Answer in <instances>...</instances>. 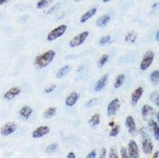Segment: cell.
Here are the masks:
<instances>
[{
  "mask_svg": "<svg viewBox=\"0 0 159 158\" xmlns=\"http://www.w3.org/2000/svg\"><path fill=\"white\" fill-rule=\"evenodd\" d=\"M157 120H158V125H159V112L157 113Z\"/></svg>",
  "mask_w": 159,
  "mask_h": 158,
  "instance_id": "cell-45",
  "label": "cell"
},
{
  "mask_svg": "<svg viewBox=\"0 0 159 158\" xmlns=\"http://www.w3.org/2000/svg\"><path fill=\"white\" fill-rule=\"evenodd\" d=\"M89 123L92 127H95L98 125L100 123V115L98 113L93 114L92 116V117L90 118V120H89Z\"/></svg>",
  "mask_w": 159,
  "mask_h": 158,
  "instance_id": "cell-21",
  "label": "cell"
},
{
  "mask_svg": "<svg viewBox=\"0 0 159 158\" xmlns=\"http://www.w3.org/2000/svg\"><path fill=\"white\" fill-rule=\"evenodd\" d=\"M143 93V89L142 87H139L132 92L131 95V102L132 104L133 105H135L137 104L138 102L139 101V99H141Z\"/></svg>",
  "mask_w": 159,
  "mask_h": 158,
  "instance_id": "cell-12",
  "label": "cell"
},
{
  "mask_svg": "<svg viewBox=\"0 0 159 158\" xmlns=\"http://www.w3.org/2000/svg\"><path fill=\"white\" fill-rule=\"evenodd\" d=\"M111 0H103V2L104 3H107V2H110Z\"/></svg>",
  "mask_w": 159,
  "mask_h": 158,
  "instance_id": "cell-46",
  "label": "cell"
},
{
  "mask_svg": "<svg viewBox=\"0 0 159 158\" xmlns=\"http://www.w3.org/2000/svg\"><path fill=\"white\" fill-rule=\"evenodd\" d=\"M110 19L111 17L109 15H103V16H100L99 19H98V20L96 21V25H97L98 28H103L109 23V22L110 21Z\"/></svg>",
  "mask_w": 159,
  "mask_h": 158,
  "instance_id": "cell-18",
  "label": "cell"
},
{
  "mask_svg": "<svg viewBox=\"0 0 159 158\" xmlns=\"http://www.w3.org/2000/svg\"><path fill=\"white\" fill-rule=\"evenodd\" d=\"M140 133H141V136L143 137V138H148V134H147V131L146 129V128L143 127L141 128V130H140Z\"/></svg>",
  "mask_w": 159,
  "mask_h": 158,
  "instance_id": "cell-35",
  "label": "cell"
},
{
  "mask_svg": "<svg viewBox=\"0 0 159 158\" xmlns=\"http://www.w3.org/2000/svg\"><path fill=\"white\" fill-rule=\"evenodd\" d=\"M56 53L54 50H49L43 54L38 55L34 59V64L39 68H44L50 65V63L54 60Z\"/></svg>",
  "mask_w": 159,
  "mask_h": 158,
  "instance_id": "cell-1",
  "label": "cell"
},
{
  "mask_svg": "<svg viewBox=\"0 0 159 158\" xmlns=\"http://www.w3.org/2000/svg\"><path fill=\"white\" fill-rule=\"evenodd\" d=\"M50 132V128L47 125H42L33 131L32 132V137L34 139L41 138V137L45 136Z\"/></svg>",
  "mask_w": 159,
  "mask_h": 158,
  "instance_id": "cell-7",
  "label": "cell"
},
{
  "mask_svg": "<svg viewBox=\"0 0 159 158\" xmlns=\"http://www.w3.org/2000/svg\"><path fill=\"white\" fill-rule=\"evenodd\" d=\"M154 114V108L151 107L149 105H144L142 107L141 109V114L143 116V119L144 120H149V118L151 117Z\"/></svg>",
  "mask_w": 159,
  "mask_h": 158,
  "instance_id": "cell-11",
  "label": "cell"
},
{
  "mask_svg": "<svg viewBox=\"0 0 159 158\" xmlns=\"http://www.w3.org/2000/svg\"><path fill=\"white\" fill-rule=\"evenodd\" d=\"M158 156H159V151H156V153L154 154V155L152 156V157L153 158H156V157H158Z\"/></svg>",
  "mask_w": 159,
  "mask_h": 158,
  "instance_id": "cell-43",
  "label": "cell"
},
{
  "mask_svg": "<svg viewBox=\"0 0 159 158\" xmlns=\"http://www.w3.org/2000/svg\"><path fill=\"white\" fill-rule=\"evenodd\" d=\"M89 35V31H83L82 33H79L75 37H74L72 39L70 40L69 46L71 48H75V47H78L83 44V42L86 41L87 37Z\"/></svg>",
  "mask_w": 159,
  "mask_h": 158,
  "instance_id": "cell-3",
  "label": "cell"
},
{
  "mask_svg": "<svg viewBox=\"0 0 159 158\" xmlns=\"http://www.w3.org/2000/svg\"><path fill=\"white\" fill-rule=\"evenodd\" d=\"M155 57V54L153 51L149 50L145 54V55L143 56V59H142L141 64H140V69L141 71H145L147 69H148L149 66L152 65L153 59Z\"/></svg>",
  "mask_w": 159,
  "mask_h": 158,
  "instance_id": "cell-4",
  "label": "cell"
},
{
  "mask_svg": "<svg viewBox=\"0 0 159 158\" xmlns=\"http://www.w3.org/2000/svg\"><path fill=\"white\" fill-rule=\"evenodd\" d=\"M66 30H67V25H59L51 31L47 35V39L49 42H52V41L55 40V39L60 38L62 37L64 33H66Z\"/></svg>",
  "mask_w": 159,
  "mask_h": 158,
  "instance_id": "cell-2",
  "label": "cell"
},
{
  "mask_svg": "<svg viewBox=\"0 0 159 158\" xmlns=\"http://www.w3.org/2000/svg\"><path fill=\"white\" fill-rule=\"evenodd\" d=\"M150 80L154 85H159V70L153 71L151 74Z\"/></svg>",
  "mask_w": 159,
  "mask_h": 158,
  "instance_id": "cell-25",
  "label": "cell"
},
{
  "mask_svg": "<svg viewBox=\"0 0 159 158\" xmlns=\"http://www.w3.org/2000/svg\"><path fill=\"white\" fill-rule=\"evenodd\" d=\"M125 125H126V128H127L128 131L130 134H133L136 131V125L135 122L132 116H128L126 117V121H125Z\"/></svg>",
  "mask_w": 159,
  "mask_h": 158,
  "instance_id": "cell-15",
  "label": "cell"
},
{
  "mask_svg": "<svg viewBox=\"0 0 159 158\" xmlns=\"http://www.w3.org/2000/svg\"><path fill=\"white\" fill-rule=\"evenodd\" d=\"M111 42V37L109 35H107L104 36V37H101L100 39L99 40V43L100 46H107V45L109 44Z\"/></svg>",
  "mask_w": 159,
  "mask_h": 158,
  "instance_id": "cell-27",
  "label": "cell"
},
{
  "mask_svg": "<svg viewBox=\"0 0 159 158\" xmlns=\"http://www.w3.org/2000/svg\"><path fill=\"white\" fill-rule=\"evenodd\" d=\"M57 88V86L54 84H52V85H50V86H48V87H46L45 88V92L46 94H50L52 93L54 91V90L56 89Z\"/></svg>",
  "mask_w": 159,
  "mask_h": 158,
  "instance_id": "cell-32",
  "label": "cell"
},
{
  "mask_svg": "<svg viewBox=\"0 0 159 158\" xmlns=\"http://www.w3.org/2000/svg\"><path fill=\"white\" fill-rule=\"evenodd\" d=\"M17 129V125L16 123H12V122H9L3 125L0 129V134L2 136H9V135L14 134Z\"/></svg>",
  "mask_w": 159,
  "mask_h": 158,
  "instance_id": "cell-5",
  "label": "cell"
},
{
  "mask_svg": "<svg viewBox=\"0 0 159 158\" xmlns=\"http://www.w3.org/2000/svg\"><path fill=\"white\" fill-rule=\"evenodd\" d=\"M156 39L157 41H159V30L157 31V33L156 34Z\"/></svg>",
  "mask_w": 159,
  "mask_h": 158,
  "instance_id": "cell-42",
  "label": "cell"
},
{
  "mask_svg": "<svg viewBox=\"0 0 159 158\" xmlns=\"http://www.w3.org/2000/svg\"><path fill=\"white\" fill-rule=\"evenodd\" d=\"M107 156V149L105 148H102L101 154H100V157H105Z\"/></svg>",
  "mask_w": 159,
  "mask_h": 158,
  "instance_id": "cell-39",
  "label": "cell"
},
{
  "mask_svg": "<svg viewBox=\"0 0 159 158\" xmlns=\"http://www.w3.org/2000/svg\"><path fill=\"white\" fill-rule=\"evenodd\" d=\"M80 98V94L77 92L73 91L71 93H70L69 95L66 97L65 103L66 105L68 107H72L76 104L77 101Z\"/></svg>",
  "mask_w": 159,
  "mask_h": 158,
  "instance_id": "cell-9",
  "label": "cell"
},
{
  "mask_svg": "<svg viewBox=\"0 0 159 158\" xmlns=\"http://www.w3.org/2000/svg\"><path fill=\"white\" fill-rule=\"evenodd\" d=\"M70 70H71V66H70V65H66V66L61 68L57 71V73L56 74L57 78L58 79L62 78L69 72Z\"/></svg>",
  "mask_w": 159,
  "mask_h": 158,
  "instance_id": "cell-20",
  "label": "cell"
},
{
  "mask_svg": "<svg viewBox=\"0 0 159 158\" xmlns=\"http://www.w3.org/2000/svg\"><path fill=\"white\" fill-rule=\"evenodd\" d=\"M107 80H108L107 75V74L103 75V76L102 77L100 78L97 82H96L95 86H94V91L97 92L102 91V90L104 88V87L106 86V85H107Z\"/></svg>",
  "mask_w": 159,
  "mask_h": 158,
  "instance_id": "cell-16",
  "label": "cell"
},
{
  "mask_svg": "<svg viewBox=\"0 0 159 158\" xmlns=\"http://www.w3.org/2000/svg\"><path fill=\"white\" fill-rule=\"evenodd\" d=\"M119 131H120V126L118 125H115L114 126L111 127V130L109 134L110 137H116L118 134Z\"/></svg>",
  "mask_w": 159,
  "mask_h": 158,
  "instance_id": "cell-31",
  "label": "cell"
},
{
  "mask_svg": "<svg viewBox=\"0 0 159 158\" xmlns=\"http://www.w3.org/2000/svg\"><path fill=\"white\" fill-rule=\"evenodd\" d=\"M57 147H58L57 143H52V144L48 145V146H47L45 149V153H47V154L54 153V152L57 149Z\"/></svg>",
  "mask_w": 159,
  "mask_h": 158,
  "instance_id": "cell-26",
  "label": "cell"
},
{
  "mask_svg": "<svg viewBox=\"0 0 159 158\" xmlns=\"http://www.w3.org/2000/svg\"><path fill=\"white\" fill-rule=\"evenodd\" d=\"M128 152L129 157L131 158L139 157V146L135 141L131 140L128 145Z\"/></svg>",
  "mask_w": 159,
  "mask_h": 158,
  "instance_id": "cell-8",
  "label": "cell"
},
{
  "mask_svg": "<svg viewBox=\"0 0 159 158\" xmlns=\"http://www.w3.org/2000/svg\"><path fill=\"white\" fill-rule=\"evenodd\" d=\"M109 126H111V127H112V126H114L115 125V123L113 121H111V122H110V123H109Z\"/></svg>",
  "mask_w": 159,
  "mask_h": 158,
  "instance_id": "cell-44",
  "label": "cell"
},
{
  "mask_svg": "<svg viewBox=\"0 0 159 158\" xmlns=\"http://www.w3.org/2000/svg\"><path fill=\"white\" fill-rule=\"evenodd\" d=\"M57 108L55 107H50V108H47L43 113V116L45 119H50L56 114Z\"/></svg>",
  "mask_w": 159,
  "mask_h": 158,
  "instance_id": "cell-22",
  "label": "cell"
},
{
  "mask_svg": "<svg viewBox=\"0 0 159 158\" xmlns=\"http://www.w3.org/2000/svg\"><path fill=\"white\" fill-rule=\"evenodd\" d=\"M109 56L108 54H103V55L101 56V57L100 58L99 61H98V65L99 67L102 68L103 65H105V64L107 63L108 60H109Z\"/></svg>",
  "mask_w": 159,
  "mask_h": 158,
  "instance_id": "cell-29",
  "label": "cell"
},
{
  "mask_svg": "<svg viewBox=\"0 0 159 158\" xmlns=\"http://www.w3.org/2000/svg\"><path fill=\"white\" fill-rule=\"evenodd\" d=\"M150 100L154 103L157 106L159 107V92L158 91L153 92L150 96Z\"/></svg>",
  "mask_w": 159,
  "mask_h": 158,
  "instance_id": "cell-28",
  "label": "cell"
},
{
  "mask_svg": "<svg viewBox=\"0 0 159 158\" xmlns=\"http://www.w3.org/2000/svg\"><path fill=\"white\" fill-rule=\"evenodd\" d=\"M52 2V0H39L37 4V9H43L49 5V3Z\"/></svg>",
  "mask_w": 159,
  "mask_h": 158,
  "instance_id": "cell-30",
  "label": "cell"
},
{
  "mask_svg": "<svg viewBox=\"0 0 159 158\" xmlns=\"http://www.w3.org/2000/svg\"><path fill=\"white\" fill-rule=\"evenodd\" d=\"M97 11L98 9L96 8V7H93V8L90 9V10L86 11V12L82 16H81L80 20V21L81 23H85V22H86L89 20V19L93 17L94 15L96 14Z\"/></svg>",
  "mask_w": 159,
  "mask_h": 158,
  "instance_id": "cell-17",
  "label": "cell"
},
{
  "mask_svg": "<svg viewBox=\"0 0 159 158\" xmlns=\"http://www.w3.org/2000/svg\"><path fill=\"white\" fill-rule=\"evenodd\" d=\"M96 156H97V154H96V151L95 150H93V151H92L90 152L89 154L88 155H87V158H94L96 157Z\"/></svg>",
  "mask_w": 159,
  "mask_h": 158,
  "instance_id": "cell-37",
  "label": "cell"
},
{
  "mask_svg": "<svg viewBox=\"0 0 159 158\" xmlns=\"http://www.w3.org/2000/svg\"><path fill=\"white\" fill-rule=\"evenodd\" d=\"M60 4H57V5H54V7H52V8L50 9V10L48 11V14H52V13H53V12H54V11H55L58 8V7H60Z\"/></svg>",
  "mask_w": 159,
  "mask_h": 158,
  "instance_id": "cell-38",
  "label": "cell"
},
{
  "mask_svg": "<svg viewBox=\"0 0 159 158\" xmlns=\"http://www.w3.org/2000/svg\"><path fill=\"white\" fill-rule=\"evenodd\" d=\"M136 39H137V34H136V33H135V32H129L126 36V37H125V41L126 42L134 43L135 42Z\"/></svg>",
  "mask_w": 159,
  "mask_h": 158,
  "instance_id": "cell-24",
  "label": "cell"
},
{
  "mask_svg": "<svg viewBox=\"0 0 159 158\" xmlns=\"http://www.w3.org/2000/svg\"><path fill=\"white\" fill-rule=\"evenodd\" d=\"M142 150L146 155H149L153 151V145L152 141L149 138H145L142 143Z\"/></svg>",
  "mask_w": 159,
  "mask_h": 158,
  "instance_id": "cell-14",
  "label": "cell"
},
{
  "mask_svg": "<svg viewBox=\"0 0 159 158\" xmlns=\"http://www.w3.org/2000/svg\"><path fill=\"white\" fill-rule=\"evenodd\" d=\"M21 93V89L20 88L17 87V86H14V87H12L8 91H7L4 94L3 97L5 99H7V100H11L16 96H18Z\"/></svg>",
  "mask_w": 159,
  "mask_h": 158,
  "instance_id": "cell-10",
  "label": "cell"
},
{
  "mask_svg": "<svg viewBox=\"0 0 159 158\" xmlns=\"http://www.w3.org/2000/svg\"><path fill=\"white\" fill-rule=\"evenodd\" d=\"M148 126L153 134V136H154L156 140H159V125L158 124L156 123V121L150 119L149 120L148 123Z\"/></svg>",
  "mask_w": 159,
  "mask_h": 158,
  "instance_id": "cell-13",
  "label": "cell"
},
{
  "mask_svg": "<svg viewBox=\"0 0 159 158\" xmlns=\"http://www.w3.org/2000/svg\"><path fill=\"white\" fill-rule=\"evenodd\" d=\"M120 107V102L118 98H115L109 103L107 106V114L109 116H112L116 114Z\"/></svg>",
  "mask_w": 159,
  "mask_h": 158,
  "instance_id": "cell-6",
  "label": "cell"
},
{
  "mask_svg": "<svg viewBox=\"0 0 159 158\" xmlns=\"http://www.w3.org/2000/svg\"><path fill=\"white\" fill-rule=\"evenodd\" d=\"M98 101V99L97 98H94V99H91L89 101L88 103H87L86 104V106L87 107H91L92 106V105H95L96 103H97Z\"/></svg>",
  "mask_w": 159,
  "mask_h": 158,
  "instance_id": "cell-36",
  "label": "cell"
},
{
  "mask_svg": "<svg viewBox=\"0 0 159 158\" xmlns=\"http://www.w3.org/2000/svg\"><path fill=\"white\" fill-rule=\"evenodd\" d=\"M67 157L68 158H75L76 157V155H75V154L74 153V152H69V153L68 154Z\"/></svg>",
  "mask_w": 159,
  "mask_h": 158,
  "instance_id": "cell-40",
  "label": "cell"
},
{
  "mask_svg": "<svg viewBox=\"0 0 159 158\" xmlns=\"http://www.w3.org/2000/svg\"><path fill=\"white\" fill-rule=\"evenodd\" d=\"M109 157L110 158H118V154H117L116 150H115V148H111L110 151H109Z\"/></svg>",
  "mask_w": 159,
  "mask_h": 158,
  "instance_id": "cell-34",
  "label": "cell"
},
{
  "mask_svg": "<svg viewBox=\"0 0 159 158\" xmlns=\"http://www.w3.org/2000/svg\"><path fill=\"white\" fill-rule=\"evenodd\" d=\"M33 113V109L29 106H24L20 109V114L24 119L28 120Z\"/></svg>",
  "mask_w": 159,
  "mask_h": 158,
  "instance_id": "cell-19",
  "label": "cell"
},
{
  "mask_svg": "<svg viewBox=\"0 0 159 158\" xmlns=\"http://www.w3.org/2000/svg\"><path fill=\"white\" fill-rule=\"evenodd\" d=\"M9 0H0V6H1V5H4V4H5L6 2H8Z\"/></svg>",
  "mask_w": 159,
  "mask_h": 158,
  "instance_id": "cell-41",
  "label": "cell"
},
{
  "mask_svg": "<svg viewBox=\"0 0 159 158\" xmlns=\"http://www.w3.org/2000/svg\"><path fill=\"white\" fill-rule=\"evenodd\" d=\"M120 157L122 158H127L129 157L128 151L126 148L122 147L120 148Z\"/></svg>",
  "mask_w": 159,
  "mask_h": 158,
  "instance_id": "cell-33",
  "label": "cell"
},
{
  "mask_svg": "<svg viewBox=\"0 0 159 158\" xmlns=\"http://www.w3.org/2000/svg\"><path fill=\"white\" fill-rule=\"evenodd\" d=\"M75 1H76V2H80V1H82V0H75Z\"/></svg>",
  "mask_w": 159,
  "mask_h": 158,
  "instance_id": "cell-47",
  "label": "cell"
},
{
  "mask_svg": "<svg viewBox=\"0 0 159 158\" xmlns=\"http://www.w3.org/2000/svg\"><path fill=\"white\" fill-rule=\"evenodd\" d=\"M125 80H126V77H125L124 74H119L118 76L116 77V79H115V83H114L115 88H120V86L123 85V83L124 82Z\"/></svg>",
  "mask_w": 159,
  "mask_h": 158,
  "instance_id": "cell-23",
  "label": "cell"
}]
</instances>
